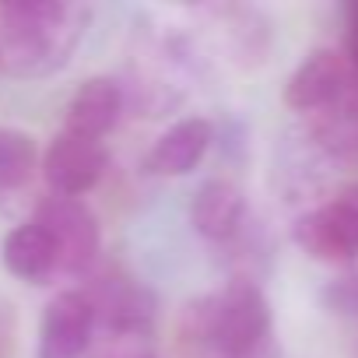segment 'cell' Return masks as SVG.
Returning <instances> with one entry per match:
<instances>
[{
  "instance_id": "obj_1",
  "label": "cell",
  "mask_w": 358,
  "mask_h": 358,
  "mask_svg": "<svg viewBox=\"0 0 358 358\" xmlns=\"http://www.w3.org/2000/svg\"><path fill=\"white\" fill-rule=\"evenodd\" d=\"M92 11L74 0L0 4V67L18 78H46L67 67L85 39Z\"/></svg>"
},
{
  "instance_id": "obj_2",
  "label": "cell",
  "mask_w": 358,
  "mask_h": 358,
  "mask_svg": "<svg viewBox=\"0 0 358 358\" xmlns=\"http://www.w3.org/2000/svg\"><path fill=\"white\" fill-rule=\"evenodd\" d=\"M179 334L187 341L218 351L222 358H271L274 316L260 285L236 278L225 288L194 299L183 309Z\"/></svg>"
},
{
  "instance_id": "obj_3",
  "label": "cell",
  "mask_w": 358,
  "mask_h": 358,
  "mask_svg": "<svg viewBox=\"0 0 358 358\" xmlns=\"http://www.w3.org/2000/svg\"><path fill=\"white\" fill-rule=\"evenodd\" d=\"M292 243L316 264L355 267L358 264V208L337 194L292 222Z\"/></svg>"
},
{
  "instance_id": "obj_4",
  "label": "cell",
  "mask_w": 358,
  "mask_h": 358,
  "mask_svg": "<svg viewBox=\"0 0 358 358\" xmlns=\"http://www.w3.org/2000/svg\"><path fill=\"white\" fill-rule=\"evenodd\" d=\"M32 218L53 236V243L60 250V274L78 278V274H88L99 264V257H102V225L81 197L50 194L36 204Z\"/></svg>"
},
{
  "instance_id": "obj_5",
  "label": "cell",
  "mask_w": 358,
  "mask_h": 358,
  "mask_svg": "<svg viewBox=\"0 0 358 358\" xmlns=\"http://www.w3.org/2000/svg\"><path fill=\"white\" fill-rule=\"evenodd\" d=\"M109 169V151L102 141L60 130L43 151V179L57 197H85L92 194Z\"/></svg>"
},
{
  "instance_id": "obj_6",
  "label": "cell",
  "mask_w": 358,
  "mask_h": 358,
  "mask_svg": "<svg viewBox=\"0 0 358 358\" xmlns=\"http://www.w3.org/2000/svg\"><path fill=\"white\" fill-rule=\"evenodd\" d=\"M355 78L358 74L348 64L344 50L320 46L295 64L281 95H285V106L295 113H323L355 88Z\"/></svg>"
},
{
  "instance_id": "obj_7",
  "label": "cell",
  "mask_w": 358,
  "mask_h": 358,
  "mask_svg": "<svg viewBox=\"0 0 358 358\" xmlns=\"http://www.w3.org/2000/svg\"><path fill=\"white\" fill-rule=\"evenodd\" d=\"M99 330V309L88 288L57 292L39 320V358H81Z\"/></svg>"
},
{
  "instance_id": "obj_8",
  "label": "cell",
  "mask_w": 358,
  "mask_h": 358,
  "mask_svg": "<svg viewBox=\"0 0 358 358\" xmlns=\"http://www.w3.org/2000/svg\"><path fill=\"white\" fill-rule=\"evenodd\" d=\"M211 144H215V123L208 116H183V120L169 123L151 141V148L144 155V169L162 179L190 176L208 158Z\"/></svg>"
},
{
  "instance_id": "obj_9",
  "label": "cell",
  "mask_w": 358,
  "mask_h": 358,
  "mask_svg": "<svg viewBox=\"0 0 358 358\" xmlns=\"http://www.w3.org/2000/svg\"><path fill=\"white\" fill-rule=\"evenodd\" d=\"M246 215H250V204H246L243 187L232 183V179H225V176L204 179L190 197L194 232L208 243H218V246L232 243L246 229Z\"/></svg>"
},
{
  "instance_id": "obj_10",
  "label": "cell",
  "mask_w": 358,
  "mask_h": 358,
  "mask_svg": "<svg viewBox=\"0 0 358 358\" xmlns=\"http://www.w3.org/2000/svg\"><path fill=\"white\" fill-rule=\"evenodd\" d=\"M99 309V327L113 334H144L155 320V295L130 274L109 271L99 278L95 288H88Z\"/></svg>"
},
{
  "instance_id": "obj_11",
  "label": "cell",
  "mask_w": 358,
  "mask_h": 358,
  "mask_svg": "<svg viewBox=\"0 0 358 358\" xmlns=\"http://www.w3.org/2000/svg\"><path fill=\"white\" fill-rule=\"evenodd\" d=\"M123 106H127L123 85L116 78H109V74H95V78L81 81L74 88V95L67 99V106H64V130L92 137V141H102L120 123Z\"/></svg>"
},
{
  "instance_id": "obj_12",
  "label": "cell",
  "mask_w": 358,
  "mask_h": 358,
  "mask_svg": "<svg viewBox=\"0 0 358 358\" xmlns=\"http://www.w3.org/2000/svg\"><path fill=\"white\" fill-rule=\"evenodd\" d=\"M0 260H4L8 274H15L18 281H29V285H46L60 274V250H57L53 236L36 218L15 225L4 236Z\"/></svg>"
},
{
  "instance_id": "obj_13",
  "label": "cell",
  "mask_w": 358,
  "mask_h": 358,
  "mask_svg": "<svg viewBox=\"0 0 358 358\" xmlns=\"http://www.w3.org/2000/svg\"><path fill=\"white\" fill-rule=\"evenodd\" d=\"M43 155L36 148V137L15 127H0V197L18 194L32 183L39 172Z\"/></svg>"
},
{
  "instance_id": "obj_14",
  "label": "cell",
  "mask_w": 358,
  "mask_h": 358,
  "mask_svg": "<svg viewBox=\"0 0 358 358\" xmlns=\"http://www.w3.org/2000/svg\"><path fill=\"white\" fill-rule=\"evenodd\" d=\"M320 302L327 313H334L341 320H358V264L334 274L320 288Z\"/></svg>"
},
{
  "instance_id": "obj_15",
  "label": "cell",
  "mask_w": 358,
  "mask_h": 358,
  "mask_svg": "<svg viewBox=\"0 0 358 358\" xmlns=\"http://www.w3.org/2000/svg\"><path fill=\"white\" fill-rule=\"evenodd\" d=\"M18 348V309L8 295H0V358H15Z\"/></svg>"
},
{
  "instance_id": "obj_16",
  "label": "cell",
  "mask_w": 358,
  "mask_h": 358,
  "mask_svg": "<svg viewBox=\"0 0 358 358\" xmlns=\"http://www.w3.org/2000/svg\"><path fill=\"white\" fill-rule=\"evenodd\" d=\"M341 50H344L348 64L358 74V0H351V4L344 8V46Z\"/></svg>"
},
{
  "instance_id": "obj_17",
  "label": "cell",
  "mask_w": 358,
  "mask_h": 358,
  "mask_svg": "<svg viewBox=\"0 0 358 358\" xmlns=\"http://www.w3.org/2000/svg\"><path fill=\"white\" fill-rule=\"evenodd\" d=\"M341 194H344V197H348V201H351V204L358 208V183H351V187H344Z\"/></svg>"
},
{
  "instance_id": "obj_18",
  "label": "cell",
  "mask_w": 358,
  "mask_h": 358,
  "mask_svg": "<svg viewBox=\"0 0 358 358\" xmlns=\"http://www.w3.org/2000/svg\"><path fill=\"white\" fill-rule=\"evenodd\" d=\"M351 358H358V334H355V341H351Z\"/></svg>"
},
{
  "instance_id": "obj_19",
  "label": "cell",
  "mask_w": 358,
  "mask_h": 358,
  "mask_svg": "<svg viewBox=\"0 0 358 358\" xmlns=\"http://www.w3.org/2000/svg\"><path fill=\"white\" fill-rule=\"evenodd\" d=\"M137 358H155V355H137Z\"/></svg>"
}]
</instances>
